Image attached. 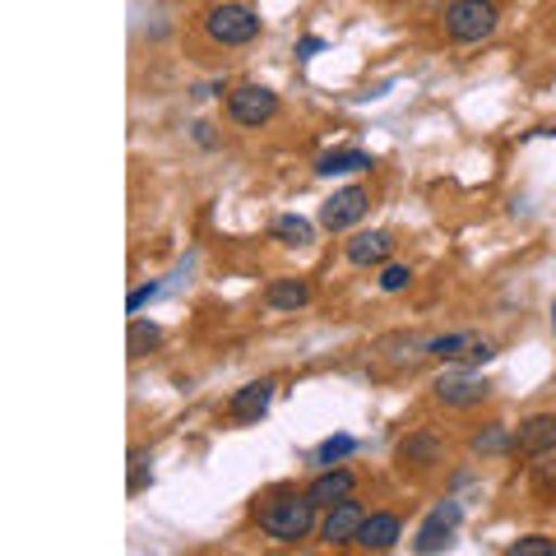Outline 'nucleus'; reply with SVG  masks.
<instances>
[{"mask_svg": "<svg viewBox=\"0 0 556 556\" xmlns=\"http://www.w3.org/2000/svg\"><path fill=\"white\" fill-rule=\"evenodd\" d=\"M459 519H464L459 501H441V506L422 519V529H417V538H413V552H417V556H437L441 547H450V538H455Z\"/></svg>", "mask_w": 556, "mask_h": 556, "instance_id": "obj_6", "label": "nucleus"}, {"mask_svg": "<svg viewBox=\"0 0 556 556\" xmlns=\"http://www.w3.org/2000/svg\"><path fill=\"white\" fill-rule=\"evenodd\" d=\"M422 353L427 357H441V362H459V367H482V362L496 357V348H492V339H482V334H473V329H464V334H437V339H427Z\"/></svg>", "mask_w": 556, "mask_h": 556, "instance_id": "obj_4", "label": "nucleus"}, {"mask_svg": "<svg viewBox=\"0 0 556 556\" xmlns=\"http://www.w3.org/2000/svg\"><path fill=\"white\" fill-rule=\"evenodd\" d=\"M316 51H325V38H306V42L298 47V56L306 61V56H316Z\"/></svg>", "mask_w": 556, "mask_h": 556, "instance_id": "obj_26", "label": "nucleus"}, {"mask_svg": "<svg viewBox=\"0 0 556 556\" xmlns=\"http://www.w3.org/2000/svg\"><path fill=\"white\" fill-rule=\"evenodd\" d=\"M362 167H371V153H362V149H334L316 163L320 177H343V172H362Z\"/></svg>", "mask_w": 556, "mask_h": 556, "instance_id": "obj_17", "label": "nucleus"}, {"mask_svg": "<svg viewBox=\"0 0 556 556\" xmlns=\"http://www.w3.org/2000/svg\"><path fill=\"white\" fill-rule=\"evenodd\" d=\"M486 5H492V0H486Z\"/></svg>", "mask_w": 556, "mask_h": 556, "instance_id": "obj_28", "label": "nucleus"}, {"mask_svg": "<svg viewBox=\"0 0 556 556\" xmlns=\"http://www.w3.org/2000/svg\"><path fill=\"white\" fill-rule=\"evenodd\" d=\"M468 445H473V455H506V450H515V437H510V427H501V422H492V427H486V431H478V437L473 441H468Z\"/></svg>", "mask_w": 556, "mask_h": 556, "instance_id": "obj_18", "label": "nucleus"}, {"mask_svg": "<svg viewBox=\"0 0 556 556\" xmlns=\"http://www.w3.org/2000/svg\"><path fill=\"white\" fill-rule=\"evenodd\" d=\"M306 496L316 501V506H339V501L353 496V473H348V468H325V473L306 486Z\"/></svg>", "mask_w": 556, "mask_h": 556, "instance_id": "obj_13", "label": "nucleus"}, {"mask_svg": "<svg viewBox=\"0 0 556 556\" xmlns=\"http://www.w3.org/2000/svg\"><path fill=\"white\" fill-rule=\"evenodd\" d=\"M153 343H159V325H149V320L130 316V339H126V353H130V357H144Z\"/></svg>", "mask_w": 556, "mask_h": 556, "instance_id": "obj_20", "label": "nucleus"}, {"mask_svg": "<svg viewBox=\"0 0 556 556\" xmlns=\"http://www.w3.org/2000/svg\"><path fill=\"white\" fill-rule=\"evenodd\" d=\"M390 251H394V237L390 232H357L343 247V255L353 260V265H380V260H390Z\"/></svg>", "mask_w": 556, "mask_h": 556, "instance_id": "obj_14", "label": "nucleus"}, {"mask_svg": "<svg viewBox=\"0 0 556 556\" xmlns=\"http://www.w3.org/2000/svg\"><path fill=\"white\" fill-rule=\"evenodd\" d=\"M153 298H159V283H144V288H135L130 298H126V311H130V316H139V311H144Z\"/></svg>", "mask_w": 556, "mask_h": 556, "instance_id": "obj_25", "label": "nucleus"}, {"mask_svg": "<svg viewBox=\"0 0 556 556\" xmlns=\"http://www.w3.org/2000/svg\"><path fill=\"white\" fill-rule=\"evenodd\" d=\"M445 33H450V42L473 47L496 33V10L486 5V0H455V5L445 10Z\"/></svg>", "mask_w": 556, "mask_h": 556, "instance_id": "obj_3", "label": "nucleus"}, {"mask_svg": "<svg viewBox=\"0 0 556 556\" xmlns=\"http://www.w3.org/2000/svg\"><path fill=\"white\" fill-rule=\"evenodd\" d=\"M399 459L417 464V468H431V464H441V441L431 437V431H413V437L399 441Z\"/></svg>", "mask_w": 556, "mask_h": 556, "instance_id": "obj_16", "label": "nucleus"}, {"mask_svg": "<svg viewBox=\"0 0 556 556\" xmlns=\"http://www.w3.org/2000/svg\"><path fill=\"white\" fill-rule=\"evenodd\" d=\"M228 116L237 121V126L260 130L265 121L278 116V93L265 89V84H241V89L228 93Z\"/></svg>", "mask_w": 556, "mask_h": 556, "instance_id": "obj_5", "label": "nucleus"}, {"mask_svg": "<svg viewBox=\"0 0 556 556\" xmlns=\"http://www.w3.org/2000/svg\"><path fill=\"white\" fill-rule=\"evenodd\" d=\"M144 482H149V455H144V450H130V482H126V492L139 496V492H144Z\"/></svg>", "mask_w": 556, "mask_h": 556, "instance_id": "obj_23", "label": "nucleus"}, {"mask_svg": "<svg viewBox=\"0 0 556 556\" xmlns=\"http://www.w3.org/2000/svg\"><path fill=\"white\" fill-rule=\"evenodd\" d=\"M371 208V195L362 186H343V190H334L325 204H320V228H329V232H348L353 223L362 218Z\"/></svg>", "mask_w": 556, "mask_h": 556, "instance_id": "obj_7", "label": "nucleus"}, {"mask_svg": "<svg viewBox=\"0 0 556 556\" xmlns=\"http://www.w3.org/2000/svg\"><path fill=\"white\" fill-rule=\"evenodd\" d=\"M260 529L278 543H302V538L316 529V501L306 492H274L265 506H260Z\"/></svg>", "mask_w": 556, "mask_h": 556, "instance_id": "obj_1", "label": "nucleus"}, {"mask_svg": "<svg viewBox=\"0 0 556 556\" xmlns=\"http://www.w3.org/2000/svg\"><path fill=\"white\" fill-rule=\"evenodd\" d=\"M265 302L274 311H298L311 302V283L306 278H274V283L265 288Z\"/></svg>", "mask_w": 556, "mask_h": 556, "instance_id": "obj_15", "label": "nucleus"}, {"mask_svg": "<svg viewBox=\"0 0 556 556\" xmlns=\"http://www.w3.org/2000/svg\"><path fill=\"white\" fill-rule=\"evenodd\" d=\"M515 450H519L525 459H543L547 450H556V417H552V413L525 417V422H519V431H515Z\"/></svg>", "mask_w": 556, "mask_h": 556, "instance_id": "obj_10", "label": "nucleus"}, {"mask_svg": "<svg viewBox=\"0 0 556 556\" xmlns=\"http://www.w3.org/2000/svg\"><path fill=\"white\" fill-rule=\"evenodd\" d=\"M274 237L283 241V247H311V237H316V228H311L306 218H298V214H283L274 223Z\"/></svg>", "mask_w": 556, "mask_h": 556, "instance_id": "obj_19", "label": "nucleus"}, {"mask_svg": "<svg viewBox=\"0 0 556 556\" xmlns=\"http://www.w3.org/2000/svg\"><path fill=\"white\" fill-rule=\"evenodd\" d=\"M362 525H367V510H362V501L348 496V501H339V506H329V515H325L320 533H325V543L343 547V543H357Z\"/></svg>", "mask_w": 556, "mask_h": 556, "instance_id": "obj_9", "label": "nucleus"}, {"mask_svg": "<svg viewBox=\"0 0 556 556\" xmlns=\"http://www.w3.org/2000/svg\"><path fill=\"white\" fill-rule=\"evenodd\" d=\"M269 404H274V380H251V386H241L232 394L228 413L237 417V422H255V417H265Z\"/></svg>", "mask_w": 556, "mask_h": 556, "instance_id": "obj_12", "label": "nucleus"}, {"mask_svg": "<svg viewBox=\"0 0 556 556\" xmlns=\"http://www.w3.org/2000/svg\"><path fill=\"white\" fill-rule=\"evenodd\" d=\"M204 33L218 47H247L260 38V14L251 5H237V0H223V5L204 10Z\"/></svg>", "mask_w": 556, "mask_h": 556, "instance_id": "obj_2", "label": "nucleus"}, {"mask_svg": "<svg viewBox=\"0 0 556 556\" xmlns=\"http://www.w3.org/2000/svg\"><path fill=\"white\" fill-rule=\"evenodd\" d=\"M357 450V441L353 437H329V441H320V450H316V464L320 468H334V464H343L348 455Z\"/></svg>", "mask_w": 556, "mask_h": 556, "instance_id": "obj_21", "label": "nucleus"}, {"mask_svg": "<svg viewBox=\"0 0 556 556\" xmlns=\"http://www.w3.org/2000/svg\"><path fill=\"white\" fill-rule=\"evenodd\" d=\"M431 394H437L445 408H473V404H482V399L492 394V386H486L482 376H473V371H445V376H437Z\"/></svg>", "mask_w": 556, "mask_h": 556, "instance_id": "obj_8", "label": "nucleus"}, {"mask_svg": "<svg viewBox=\"0 0 556 556\" xmlns=\"http://www.w3.org/2000/svg\"><path fill=\"white\" fill-rule=\"evenodd\" d=\"M399 538H404V519L390 515V510H376V515H367V525H362L357 543L367 547V552H390Z\"/></svg>", "mask_w": 556, "mask_h": 556, "instance_id": "obj_11", "label": "nucleus"}, {"mask_svg": "<svg viewBox=\"0 0 556 556\" xmlns=\"http://www.w3.org/2000/svg\"><path fill=\"white\" fill-rule=\"evenodd\" d=\"M408 278H413L408 265H386V274H380V288H386V292H404Z\"/></svg>", "mask_w": 556, "mask_h": 556, "instance_id": "obj_24", "label": "nucleus"}, {"mask_svg": "<svg viewBox=\"0 0 556 556\" xmlns=\"http://www.w3.org/2000/svg\"><path fill=\"white\" fill-rule=\"evenodd\" d=\"M506 556H556V538H547V533H529V538H519V543H510Z\"/></svg>", "mask_w": 556, "mask_h": 556, "instance_id": "obj_22", "label": "nucleus"}, {"mask_svg": "<svg viewBox=\"0 0 556 556\" xmlns=\"http://www.w3.org/2000/svg\"><path fill=\"white\" fill-rule=\"evenodd\" d=\"M552 334H556V302H552Z\"/></svg>", "mask_w": 556, "mask_h": 556, "instance_id": "obj_27", "label": "nucleus"}]
</instances>
